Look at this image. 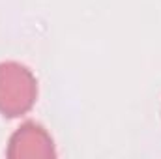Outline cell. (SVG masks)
<instances>
[{
  "label": "cell",
  "mask_w": 161,
  "mask_h": 159,
  "mask_svg": "<svg viewBox=\"0 0 161 159\" xmlns=\"http://www.w3.org/2000/svg\"><path fill=\"white\" fill-rule=\"evenodd\" d=\"M38 97L34 73L19 62L0 64V114L17 118L26 114Z\"/></svg>",
  "instance_id": "6da1fadb"
},
{
  "label": "cell",
  "mask_w": 161,
  "mask_h": 159,
  "mask_svg": "<svg viewBox=\"0 0 161 159\" xmlns=\"http://www.w3.org/2000/svg\"><path fill=\"white\" fill-rule=\"evenodd\" d=\"M6 154L11 159H49L56 156V150L45 127L36 122H25L11 135Z\"/></svg>",
  "instance_id": "7a4b0ae2"
}]
</instances>
